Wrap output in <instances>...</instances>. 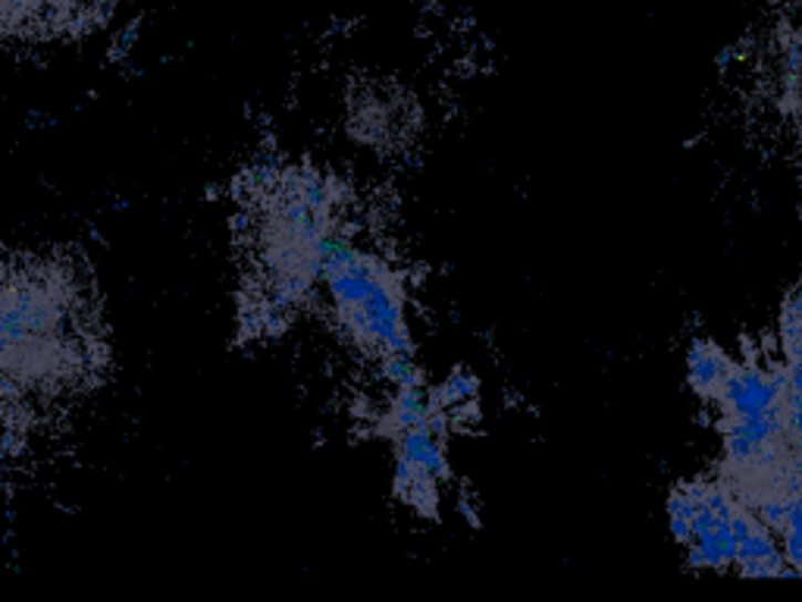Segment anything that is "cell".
<instances>
[{"label": "cell", "instance_id": "1", "mask_svg": "<svg viewBox=\"0 0 802 602\" xmlns=\"http://www.w3.org/2000/svg\"><path fill=\"white\" fill-rule=\"evenodd\" d=\"M733 367H737V361L725 349H718L715 342H696L690 349V355H687V374H690L692 393L699 395V398H706V402H715L718 393H721V386L728 383Z\"/></svg>", "mask_w": 802, "mask_h": 602}, {"label": "cell", "instance_id": "2", "mask_svg": "<svg viewBox=\"0 0 802 602\" xmlns=\"http://www.w3.org/2000/svg\"><path fill=\"white\" fill-rule=\"evenodd\" d=\"M135 38H138V25H129V32H123V35H119V41H116V56L129 54L132 44H135Z\"/></svg>", "mask_w": 802, "mask_h": 602}]
</instances>
